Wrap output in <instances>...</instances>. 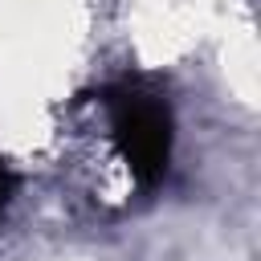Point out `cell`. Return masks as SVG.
<instances>
[{"mask_svg":"<svg viewBox=\"0 0 261 261\" xmlns=\"http://www.w3.org/2000/svg\"><path fill=\"white\" fill-rule=\"evenodd\" d=\"M106 110V139L139 188H151L171 159V110L159 94L139 86H122L102 94Z\"/></svg>","mask_w":261,"mask_h":261,"instance_id":"cell-1","label":"cell"},{"mask_svg":"<svg viewBox=\"0 0 261 261\" xmlns=\"http://www.w3.org/2000/svg\"><path fill=\"white\" fill-rule=\"evenodd\" d=\"M8 196H12V171H8L4 159H0V208L8 204Z\"/></svg>","mask_w":261,"mask_h":261,"instance_id":"cell-2","label":"cell"}]
</instances>
